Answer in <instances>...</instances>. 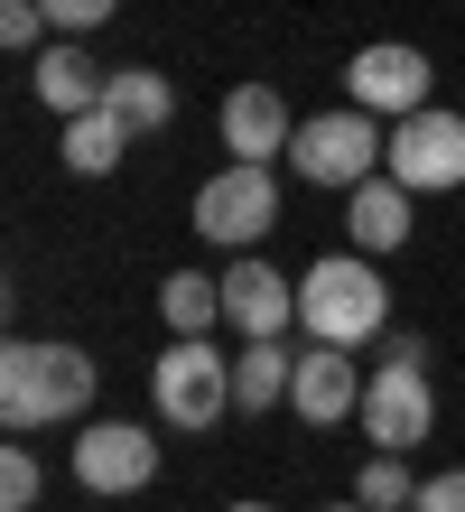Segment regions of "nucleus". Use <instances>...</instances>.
Returning a JSON list of instances; mask_svg holds the SVG:
<instances>
[{
  "label": "nucleus",
  "instance_id": "f257e3e1",
  "mask_svg": "<svg viewBox=\"0 0 465 512\" xmlns=\"http://www.w3.org/2000/svg\"><path fill=\"white\" fill-rule=\"evenodd\" d=\"M298 326L317 345H372L391 326V289L382 270H372V252H326L317 270L298 280Z\"/></svg>",
  "mask_w": 465,
  "mask_h": 512
},
{
  "label": "nucleus",
  "instance_id": "6e6552de",
  "mask_svg": "<svg viewBox=\"0 0 465 512\" xmlns=\"http://www.w3.org/2000/svg\"><path fill=\"white\" fill-rule=\"evenodd\" d=\"M345 94H354L363 112H391V122H410V112H428V56H419V47H400V38L354 47Z\"/></svg>",
  "mask_w": 465,
  "mask_h": 512
},
{
  "label": "nucleus",
  "instance_id": "f8f14e48",
  "mask_svg": "<svg viewBox=\"0 0 465 512\" xmlns=\"http://www.w3.org/2000/svg\"><path fill=\"white\" fill-rule=\"evenodd\" d=\"M298 122H289V103H279V84H233L224 94V149L233 159H261L270 168V149H289Z\"/></svg>",
  "mask_w": 465,
  "mask_h": 512
},
{
  "label": "nucleus",
  "instance_id": "b1692460",
  "mask_svg": "<svg viewBox=\"0 0 465 512\" xmlns=\"http://www.w3.org/2000/svg\"><path fill=\"white\" fill-rule=\"evenodd\" d=\"M233 512H270V503H233Z\"/></svg>",
  "mask_w": 465,
  "mask_h": 512
},
{
  "label": "nucleus",
  "instance_id": "4be33fe9",
  "mask_svg": "<svg viewBox=\"0 0 465 512\" xmlns=\"http://www.w3.org/2000/svg\"><path fill=\"white\" fill-rule=\"evenodd\" d=\"M38 28H47L38 0H0V47H38Z\"/></svg>",
  "mask_w": 465,
  "mask_h": 512
},
{
  "label": "nucleus",
  "instance_id": "f3484780",
  "mask_svg": "<svg viewBox=\"0 0 465 512\" xmlns=\"http://www.w3.org/2000/svg\"><path fill=\"white\" fill-rule=\"evenodd\" d=\"M159 317L177 336H214V317H224V280H205V270H168L159 280Z\"/></svg>",
  "mask_w": 465,
  "mask_h": 512
},
{
  "label": "nucleus",
  "instance_id": "9b49d317",
  "mask_svg": "<svg viewBox=\"0 0 465 512\" xmlns=\"http://www.w3.org/2000/svg\"><path fill=\"white\" fill-rule=\"evenodd\" d=\"M224 317L242 326V336H279V326L298 317V289L279 280L261 252H233V270H224Z\"/></svg>",
  "mask_w": 465,
  "mask_h": 512
},
{
  "label": "nucleus",
  "instance_id": "2eb2a0df",
  "mask_svg": "<svg viewBox=\"0 0 465 512\" xmlns=\"http://www.w3.org/2000/svg\"><path fill=\"white\" fill-rule=\"evenodd\" d=\"M289 382H298V354H279V336H252L233 364V410H279Z\"/></svg>",
  "mask_w": 465,
  "mask_h": 512
},
{
  "label": "nucleus",
  "instance_id": "393cba45",
  "mask_svg": "<svg viewBox=\"0 0 465 512\" xmlns=\"http://www.w3.org/2000/svg\"><path fill=\"white\" fill-rule=\"evenodd\" d=\"M335 512H363V503H335Z\"/></svg>",
  "mask_w": 465,
  "mask_h": 512
},
{
  "label": "nucleus",
  "instance_id": "4468645a",
  "mask_svg": "<svg viewBox=\"0 0 465 512\" xmlns=\"http://www.w3.org/2000/svg\"><path fill=\"white\" fill-rule=\"evenodd\" d=\"M345 224H354V252H372V261L400 252V243H410V187H400V177H363Z\"/></svg>",
  "mask_w": 465,
  "mask_h": 512
},
{
  "label": "nucleus",
  "instance_id": "6ab92c4d",
  "mask_svg": "<svg viewBox=\"0 0 465 512\" xmlns=\"http://www.w3.org/2000/svg\"><path fill=\"white\" fill-rule=\"evenodd\" d=\"M354 503H363V512H410V503H419V485H410V466H400L391 447H372V466H363Z\"/></svg>",
  "mask_w": 465,
  "mask_h": 512
},
{
  "label": "nucleus",
  "instance_id": "0eeeda50",
  "mask_svg": "<svg viewBox=\"0 0 465 512\" xmlns=\"http://www.w3.org/2000/svg\"><path fill=\"white\" fill-rule=\"evenodd\" d=\"M410 196H438V187H465V112H410L391 131V159H382Z\"/></svg>",
  "mask_w": 465,
  "mask_h": 512
},
{
  "label": "nucleus",
  "instance_id": "f03ea898",
  "mask_svg": "<svg viewBox=\"0 0 465 512\" xmlns=\"http://www.w3.org/2000/svg\"><path fill=\"white\" fill-rule=\"evenodd\" d=\"M93 401V354L84 345H10L0 354V419L10 429H47V419H75Z\"/></svg>",
  "mask_w": 465,
  "mask_h": 512
},
{
  "label": "nucleus",
  "instance_id": "a211bd4d",
  "mask_svg": "<svg viewBox=\"0 0 465 512\" xmlns=\"http://www.w3.org/2000/svg\"><path fill=\"white\" fill-rule=\"evenodd\" d=\"M103 103L131 122V140L140 131H168V112H177V94H168V75H149V66H121L112 84H103Z\"/></svg>",
  "mask_w": 465,
  "mask_h": 512
},
{
  "label": "nucleus",
  "instance_id": "20e7f679",
  "mask_svg": "<svg viewBox=\"0 0 465 512\" xmlns=\"http://www.w3.org/2000/svg\"><path fill=\"white\" fill-rule=\"evenodd\" d=\"M149 401H159L168 429H214L233 410V364L214 354V336H177L149 373Z\"/></svg>",
  "mask_w": 465,
  "mask_h": 512
},
{
  "label": "nucleus",
  "instance_id": "9d476101",
  "mask_svg": "<svg viewBox=\"0 0 465 512\" xmlns=\"http://www.w3.org/2000/svg\"><path fill=\"white\" fill-rule=\"evenodd\" d=\"M289 410L307 419V429H335L345 410H363V382H354V345H317V354H298Z\"/></svg>",
  "mask_w": 465,
  "mask_h": 512
},
{
  "label": "nucleus",
  "instance_id": "5701e85b",
  "mask_svg": "<svg viewBox=\"0 0 465 512\" xmlns=\"http://www.w3.org/2000/svg\"><path fill=\"white\" fill-rule=\"evenodd\" d=\"M410 512H465V466H456V475H428Z\"/></svg>",
  "mask_w": 465,
  "mask_h": 512
},
{
  "label": "nucleus",
  "instance_id": "7ed1b4c3",
  "mask_svg": "<svg viewBox=\"0 0 465 512\" xmlns=\"http://www.w3.org/2000/svg\"><path fill=\"white\" fill-rule=\"evenodd\" d=\"M382 159H391L382 112H363V103L317 112V122H298V140H289V168L307 177V187H363V177L382 168Z\"/></svg>",
  "mask_w": 465,
  "mask_h": 512
},
{
  "label": "nucleus",
  "instance_id": "ddd939ff",
  "mask_svg": "<svg viewBox=\"0 0 465 512\" xmlns=\"http://www.w3.org/2000/svg\"><path fill=\"white\" fill-rule=\"evenodd\" d=\"M28 84H38V103L56 112V122H75V112H93V103H103V84H112V75L84 56V38H56L38 66H28Z\"/></svg>",
  "mask_w": 465,
  "mask_h": 512
},
{
  "label": "nucleus",
  "instance_id": "39448f33",
  "mask_svg": "<svg viewBox=\"0 0 465 512\" xmlns=\"http://www.w3.org/2000/svg\"><path fill=\"white\" fill-rule=\"evenodd\" d=\"M270 224H279V187H270L261 159H233V168H214L205 187H196V233H205V243L252 252Z\"/></svg>",
  "mask_w": 465,
  "mask_h": 512
},
{
  "label": "nucleus",
  "instance_id": "dca6fc26",
  "mask_svg": "<svg viewBox=\"0 0 465 512\" xmlns=\"http://www.w3.org/2000/svg\"><path fill=\"white\" fill-rule=\"evenodd\" d=\"M121 149H131V122H121L112 103H93V112H75V122H66V168H75V177H112Z\"/></svg>",
  "mask_w": 465,
  "mask_h": 512
},
{
  "label": "nucleus",
  "instance_id": "423d86ee",
  "mask_svg": "<svg viewBox=\"0 0 465 512\" xmlns=\"http://www.w3.org/2000/svg\"><path fill=\"white\" fill-rule=\"evenodd\" d=\"M363 438L372 447H391V457H410V447H428V429H438V391H428L419 364H382V373H363Z\"/></svg>",
  "mask_w": 465,
  "mask_h": 512
},
{
  "label": "nucleus",
  "instance_id": "412c9836",
  "mask_svg": "<svg viewBox=\"0 0 465 512\" xmlns=\"http://www.w3.org/2000/svg\"><path fill=\"white\" fill-rule=\"evenodd\" d=\"M0 512H38V457H28V447L0 457Z\"/></svg>",
  "mask_w": 465,
  "mask_h": 512
},
{
  "label": "nucleus",
  "instance_id": "aec40b11",
  "mask_svg": "<svg viewBox=\"0 0 465 512\" xmlns=\"http://www.w3.org/2000/svg\"><path fill=\"white\" fill-rule=\"evenodd\" d=\"M38 10H47V28H56V38H93V28H103L121 0H38Z\"/></svg>",
  "mask_w": 465,
  "mask_h": 512
},
{
  "label": "nucleus",
  "instance_id": "1a4fd4ad",
  "mask_svg": "<svg viewBox=\"0 0 465 512\" xmlns=\"http://www.w3.org/2000/svg\"><path fill=\"white\" fill-rule=\"evenodd\" d=\"M159 475V438L131 429V419H103V429L75 438V485L84 494H140Z\"/></svg>",
  "mask_w": 465,
  "mask_h": 512
}]
</instances>
